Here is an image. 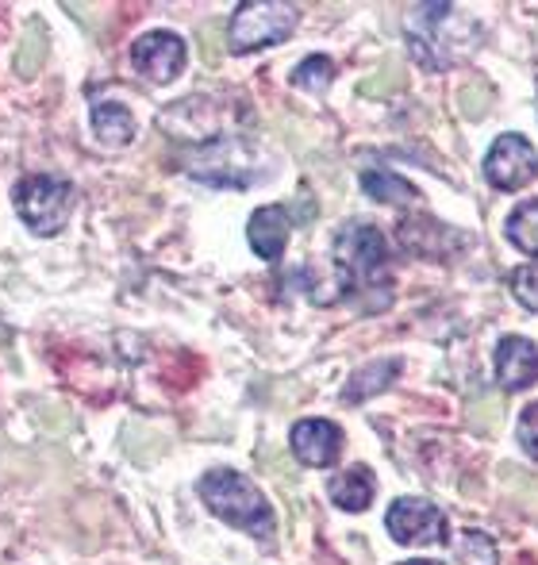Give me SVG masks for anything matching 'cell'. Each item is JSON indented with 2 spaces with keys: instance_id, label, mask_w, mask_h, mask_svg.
I'll list each match as a JSON object with an SVG mask.
<instances>
[{
  "instance_id": "6da1fadb",
  "label": "cell",
  "mask_w": 538,
  "mask_h": 565,
  "mask_svg": "<svg viewBox=\"0 0 538 565\" xmlns=\"http://www.w3.org/2000/svg\"><path fill=\"white\" fill-rule=\"evenodd\" d=\"M331 254H335L346 300H354L362 312H385L392 305V254L381 227L369 220H346L335 231Z\"/></svg>"
},
{
  "instance_id": "7a4b0ae2",
  "label": "cell",
  "mask_w": 538,
  "mask_h": 565,
  "mask_svg": "<svg viewBox=\"0 0 538 565\" xmlns=\"http://www.w3.org/2000/svg\"><path fill=\"white\" fill-rule=\"evenodd\" d=\"M404 35H408V51L419 66L450 70L477 51L481 23L454 4H416L408 8Z\"/></svg>"
},
{
  "instance_id": "3957f363",
  "label": "cell",
  "mask_w": 538,
  "mask_h": 565,
  "mask_svg": "<svg viewBox=\"0 0 538 565\" xmlns=\"http://www.w3.org/2000/svg\"><path fill=\"white\" fill-rule=\"evenodd\" d=\"M185 173L204 185L219 189H250L269 178L266 150L250 142L247 135H227V139L193 147L185 158Z\"/></svg>"
},
{
  "instance_id": "277c9868",
  "label": "cell",
  "mask_w": 538,
  "mask_h": 565,
  "mask_svg": "<svg viewBox=\"0 0 538 565\" xmlns=\"http://www.w3.org/2000/svg\"><path fill=\"white\" fill-rule=\"evenodd\" d=\"M196 492H201V500L212 508V515H219V520L232 523V527L247 531V535H258V539L273 535L277 520H273L269 500L262 497L258 484H250L247 477L235 473V469H208V473L201 477V484H196Z\"/></svg>"
},
{
  "instance_id": "5b68a950",
  "label": "cell",
  "mask_w": 538,
  "mask_h": 565,
  "mask_svg": "<svg viewBox=\"0 0 538 565\" xmlns=\"http://www.w3.org/2000/svg\"><path fill=\"white\" fill-rule=\"evenodd\" d=\"M12 204L15 216L35 235L51 238L66 227L69 212H74V185L66 178H54V173H31V178L15 181Z\"/></svg>"
},
{
  "instance_id": "8992f818",
  "label": "cell",
  "mask_w": 538,
  "mask_h": 565,
  "mask_svg": "<svg viewBox=\"0 0 538 565\" xmlns=\"http://www.w3.org/2000/svg\"><path fill=\"white\" fill-rule=\"evenodd\" d=\"M300 8L281 4V0H250L239 4L232 15V28H227V46L235 54H255L266 46H277L297 31Z\"/></svg>"
},
{
  "instance_id": "52a82bcc",
  "label": "cell",
  "mask_w": 538,
  "mask_h": 565,
  "mask_svg": "<svg viewBox=\"0 0 538 565\" xmlns=\"http://www.w3.org/2000/svg\"><path fill=\"white\" fill-rule=\"evenodd\" d=\"M538 178V150L524 135L508 131L488 147L485 154V181L501 193H516V189L531 185Z\"/></svg>"
},
{
  "instance_id": "ba28073f",
  "label": "cell",
  "mask_w": 538,
  "mask_h": 565,
  "mask_svg": "<svg viewBox=\"0 0 538 565\" xmlns=\"http://www.w3.org/2000/svg\"><path fill=\"white\" fill-rule=\"evenodd\" d=\"M189 62V46L177 31H147L131 43V66L139 77L154 85H170L173 77H181Z\"/></svg>"
},
{
  "instance_id": "9c48e42d",
  "label": "cell",
  "mask_w": 538,
  "mask_h": 565,
  "mask_svg": "<svg viewBox=\"0 0 538 565\" xmlns=\"http://www.w3.org/2000/svg\"><path fill=\"white\" fill-rule=\"evenodd\" d=\"M385 527H389V535L397 539V543H408V546L446 543V515L419 497L392 500L389 515H385Z\"/></svg>"
},
{
  "instance_id": "30bf717a",
  "label": "cell",
  "mask_w": 538,
  "mask_h": 565,
  "mask_svg": "<svg viewBox=\"0 0 538 565\" xmlns=\"http://www.w3.org/2000/svg\"><path fill=\"white\" fill-rule=\"evenodd\" d=\"M289 447L297 454V461H304L312 469H327L343 454V431L331 419H300L289 435Z\"/></svg>"
},
{
  "instance_id": "8fae6325",
  "label": "cell",
  "mask_w": 538,
  "mask_h": 565,
  "mask_svg": "<svg viewBox=\"0 0 538 565\" xmlns=\"http://www.w3.org/2000/svg\"><path fill=\"white\" fill-rule=\"evenodd\" d=\"M496 381H501L508 393H519V388H531L538 381V347L524 335H504L496 342Z\"/></svg>"
},
{
  "instance_id": "7c38bea8",
  "label": "cell",
  "mask_w": 538,
  "mask_h": 565,
  "mask_svg": "<svg viewBox=\"0 0 538 565\" xmlns=\"http://www.w3.org/2000/svg\"><path fill=\"white\" fill-rule=\"evenodd\" d=\"M289 212L281 204H266L250 216L247 224V238H250V250L258 254L262 262H281L284 246H289Z\"/></svg>"
},
{
  "instance_id": "4fadbf2b",
  "label": "cell",
  "mask_w": 538,
  "mask_h": 565,
  "mask_svg": "<svg viewBox=\"0 0 538 565\" xmlns=\"http://www.w3.org/2000/svg\"><path fill=\"white\" fill-rule=\"evenodd\" d=\"M374 492H377V481L366 466H351L346 473L331 477V500H335L343 512H366Z\"/></svg>"
},
{
  "instance_id": "5bb4252c",
  "label": "cell",
  "mask_w": 538,
  "mask_h": 565,
  "mask_svg": "<svg viewBox=\"0 0 538 565\" xmlns=\"http://www.w3.org/2000/svg\"><path fill=\"white\" fill-rule=\"evenodd\" d=\"M400 370H404L400 358H377L374 365H362V370L351 377V385H346L343 401L346 404H362L366 396H374V393H381V388H389L392 381L400 377Z\"/></svg>"
},
{
  "instance_id": "9a60e30c",
  "label": "cell",
  "mask_w": 538,
  "mask_h": 565,
  "mask_svg": "<svg viewBox=\"0 0 538 565\" xmlns=\"http://www.w3.org/2000/svg\"><path fill=\"white\" fill-rule=\"evenodd\" d=\"M93 135L108 150H120L134 139V116L123 105H97L93 108Z\"/></svg>"
},
{
  "instance_id": "2e32d148",
  "label": "cell",
  "mask_w": 538,
  "mask_h": 565,
  "mask_svg": "<svg viewBox=\"0 0 538 565\" xmlns=\"http://www.w3.org/2000/svg\"><path fill=\"white\" fill-rule=\"evenodd\" d=\"M362 189H366V196H374V201H381V204H416L419 201V189L392 170H366L362 173Z\"/></svg>"
},
{
  "instance_id": "e0dca14e",
  "label": "cell",
  "mask_w": 538,
  "mask_h": 565,
  "mask_svg": "<svg viewBox=\"0 0 538 565\" xmlns=\"http://www.w3.org/2000/svg\"><path fill=\"white\" fill-rule=\"evenodd\" d=\"M504 235L516 250H524L527 258H538V196L512 209V216L504 220Z\"/></svg>"
},
{
  "instance_id": "ac0fdd59",
  "label": "cell",
  "mask_w": 538,
  "mask_h": 565,
  "mask_svg": "<svg viewBox=\"0 0 538 565\" xmlns=\"http://www.w3.org/2000/svg\"><path fill=\"white\" fill-rule=\"evenodd\" d=\"M450 558L454 565H496V543L485 531H462L450 543Z\"/></svg>"
},
{
  "instance_id": "d6986e66",
  "label": "cell",
  "mask_w": 538,
  "mask_h": 565,
  "mask_svg": "<svg viewBox=\"0 0 538 565\" xmlns=\"http://www.w3.org/2000/svg\"><path fill=\"white\" fill-rule=\"evenodd\" d=\"M331 77H335V62H331L327 54H312V58H304L292 70V85H297V89H312V93L327 89Z\"/></svg>"
},
{
  "instance_id": "ffe728a7",
  "label": "cell",
  "mask_w": 538,
  "mask_h": 565,
  "mask_svg": "<svg viewBox=\"0 0 538 565\" xmlns=\"http://www.w3.org/2000/svg\"><path fill=\"white\" fill-rule=\"evenodd\" d=\"M512 292L527 312H538V266H519L512 274Z\"/></svg>"
},
{
  "instance_id": "44dd1931",
  "label": "cell",
  "mask_w": 538,
  "mask_h": 565,
  "mask_svg": "<svg viewBox=\"0 0 538 565\" xmlns=\"http://www.w3.org/2000/svg\"><path fill=\"white\" fill-rule=\"evenodd\" d=\"M519 443H524V450L538 461V404H527V408L519 412Z\"/></svg>"
},
{
  "instance_id": "7402d4cb",
  "label": "cell",
  "mask_w": 538,
  "mask_h": 565,
  "mask_svg": "<svg viewBox=\"0 0 538 565\" xmlns=\"http://www.w3.org/2000/svg\"><path fill=\"white\" fill-rule=\"evenodd\" d=\"M400 565H439V562H423V558H416V562H400Z\"/></svg>"
}]
</instances>
